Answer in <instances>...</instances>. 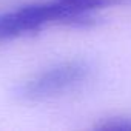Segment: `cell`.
I'll return each instance as SVG.
<instances>
[{
    "label": "cell",
    "instance_id": "7a4b0ae2",
    "mask_svg": "<svg viewBox=\"0 0 131 131\" xmlns=\"http://www.w3.org/2000/svg\"><path fill=\"white\" fill-rule=\"evenodd\" d=\"M70 13L59 0L32 3L0 16V40L16 39L51 23L68 25Z\"/></svg>",
    "mask_w": 131,
    "mask_h": 131
},
{
    "label": "cell",
    "instance_id": "6da1fadb",
    "mask_svg": "<svg viewBox=\"0 0 131 131\" xmlns=\"http://www.w3.org/2000/svg\"><path fill=\"white\" fill-rule=\"evenodd\" d=\"M90 74V67L82 60H68L51 67L31 77L22 88L20 96L26 100L40 102L62 96L83 83Z\"/></svg>",
    "mask_w": 131,
    "mask_h": 131
},
{
    "label": "cell",
    "instance_id": "3957f363",
    "mask_svg": "<svg viewBox=\"0 0 131 131\" xmlns=\"http://www.w3.org/2000/svg\"><path fill=\"white\" fill-rule=\"evenodd\" d=\"M100 128H105V129H131V122L129 120H123V122L113 120V122L100 125Z\"/></svg>",
    "mask_w": 131,
    "mask_h": 131
}]
</instances>
